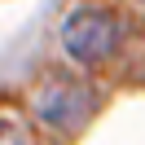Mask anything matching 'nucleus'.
<instances>
[{
  "mask_svg": "<svg viewBox=\"0 0 145 145\" xmlns=\"http://www.w3.org/2000/svg\"><path fill=\"white\" fill-rule=\"evenodd\" d=\"M119 40H123V27L101 5H84L62 22V48L79 66H106L119 53Z\"/></svg>",
  "mask_w": 145,
  "mask_h": 145,
  "instance_id": "1",
  "label": "nucleus"
},
{
  "mask_svg": "<svg viewBox=\"0 0 145 145\" xmlns=\"http://www.w3.org/2000/svg\"><path fill=\"white\" fill-rule=\"evenodd\" d=\"M88 110H92L88 92H84V88H75V84H66V79L48 84V88L35 97V114L44 119L53 132H75V127L88 119Z\"/></svg>",
  "mask_w": 145,
  "mask_h": 145,
  "instance_id": "2",
  "label": "nucleus"
},
{
  "mask_svg": "<svg viewBox=\"0 0 145 145\" xmlns=\"http://www.w3.org/2000/svg\"><path fill=\"white\" fill-rule=\"evenodd\" d=\"M0 145H27V141H22V132L9 123V119H0Z\"/></svg>",
  "mask_w": 145,
  "mask_h": 145,
  "instance_id": "3",
  "label": "nucleus"
}]
</instances>
